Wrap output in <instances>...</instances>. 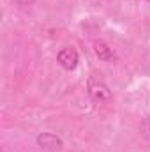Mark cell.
Here are the masks:
<instances>
[{"mask_svg": "<svg viewBox=\"0 0 150 152\" xmlns=\"http://www.w3.org/2000/svg\"><path fill=\"white\" fill-rule=\"evenodd\" d=\"M94 53H95V57H97L99 60H103V62H110V60L115 58L113 48L110 44H106L104 41H95V42H94Z\"/></svg>", "mask_w": 150, "mask_h": 152, "instance_id": "cell-4", "label": "cell"}, {"mask_svg": "<svg viewBox=\"0 0 150 152\" xmlns=\"http://www.w3.org/2000/svg\"><path fill=\"white\" fill-rule=\"evenodd\" d=\"M11 2H14L16 5H23L25 7V5H32L36 0H11Z\"/></svg>", "mask_w": 150, "mask_h": 152, "instance_id": "cell-5", "label": "cell"}, {"mask_svg": "<svg viewBox=\"0 0 150 152\" xmlns=\"http://www.w3.org/2000/svg\"><path fill=\"white\" fill-rule=\"evenodd\" d=\"M145 2H150V0H145Z\"/></svg>", "mask_w": 150, "mask_h": 152, "instance_id": "cell-6", "label": "cell"}, {"mask_svg": "<svg viewBox=\"0 0 150 152\" xmlns=\"http://www.w3.org/2000/svg\"><path fill=\"white\" fill-rule=\"evenodd\" d=\"M57 62H58L64 69L73 71V69H76V66H78V62H79V55H78V51H76L74 48H62V50L57 53Z\"/></svg>", "mask_w": 150, "mask_h": 152, "instance_id": "cell-3", "label": "cell"}, {"mask_svg": "<svg viewBox=\"0 0 150 152\" xmlns=\"http://www.w3.org/2000/svg\"><path fill=\"white\" fill-rule=\"evenodd\" d=\"M87 90H88V96H90L95 103H110L111 97H113L110 87H108L103 80L94 78V76L88 78V81H87Z\"/></svg>", "mask_w": 150, "mask_h": 152, "instance_id": "cell-1", "label": "cell"}, {"mask_svg": "<svg viewBox=\"0 0 150 152\" xmlns=\"http://www.w3.org/2000/svg\"><path fill=\"white\" fill-rule=\"evenodd\" d=\"M36 142H37V145L42 151H48V152H57L64 147L62 138H58L53 133H39Z\"/></svg>", "mask_w": 150, "mask_h": 152, "instance_id": "cell-2", "label": "cell"}]
</instances>
